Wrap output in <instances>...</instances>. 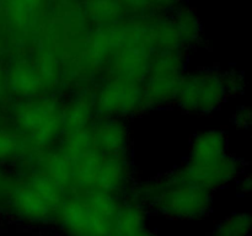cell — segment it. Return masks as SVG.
<instances>
[{"instance_id":"obj_1","label":"cell","mask_w":252,"mask_h":236,"mask_svg":"<svg viewBox=\"0 0 252 236\" xmlns=\"http://www.w3.org/2000/svg\"><path fill=\"white\" fill-rule=\"evenodd\" d=\"M118 206L107 192L85 189L64 198L57 216L68 236H112Z\"/></svg>"},{"instance_id":"obj_2","label":"cell","mask_w":252,"mask_h":236,"mask_svg":"<svg viewBox=\"0 0 252 236\" xmlns=\"http://www.w3.org/2000/svg\"><path fill=\"white\" fill-rule=\"evenodd\" d=\"M63 187L47 175L34 176L14 187L10 206L15 214L29 220H47L57 216L64 202Z\"/></svg>"},{"instance_id":"obj_3","label":"cell","mask_w":252,"mask_h":236,"mask_svg":"<svg viewBox=\"0 0 252 236\" xmlns=\"http://www.w3.org/2000/svg\"><path fill=\"white\" fill-rule=\"evenodd\" d=\"M15 125L38 145L48 144L64 128L63 107L48 97L19 101L12 107Z\"/></svg>"},{"instance_id":"obj_4","label":"cell","mask_w":252,"mask_h":236,"mask_svg":"<svg viewBox=\"0 0 252 236\" xmlns=\"http://www.w3.org/2000/svg\"><path fill=\"white\" fill-rule=\"evenodd\" d=\"M153 203L162 214L171 218L192 219L202 216L209 206L207 189L189 181L182 175L170 177L164 187H155Z\"/></svg>"},{"instance_id":"obj_5","label":"cell","mask_w":252,"mask_h":236,"mask_svg":"<svg viewBox=\"0 0 252 236\" xmlns=\"http://www.w3.org/2000/svg\"><path fill=\"white\" fill-rule=\"evenodd\" d=\"M125 160L118 155L93 150L74 161L73 181L76 179L88 191H113L125 182Z\"/></svg>"},{"instance_id":"obj_6","label":"cell","mask_w":252,"mask_h":236,"mask_svg":"<svg viewBox=\"0 0 252 236\" xmlns=\"http://www.w3.org/2000/svg\"><path fill=\"white\" fill-rule=\"evenodd\" d=\"M225 85L213 73H197L184 79L179 88V100L182 108L191 112H209L224 100Z\"/></svg>"},{"instance_id":"obj_7","label":"cell","mask_w":252,"mask_h":236,"mask_svg":"<svg viewBox=\"0 0 252 236\" xmlns=\"http://www.w3.org/2000/svg\"><path fill=\"white\" fill-rule=\"evenodd\" d=\"M144 93L137 81L116 79L107 83L94 100V107L102 115H126L139 108Z\"/></svg>"},{"instance_id":"obj_8","label":"cell","mask_w":252,"mask_h":236,"mask_svg":"<svg viewBox=\"0 0 252 236\" xmlns=\"http://www.w3.org/2000/svg\"><path fill=\"white\" fill-rule=\"evenodd\" d=\"M236 172L238 165L235 160L223 155L207 161H189L181 175L208 191L209 188H217L228 183L235 177Z\"/></svg>"},{"instance_id":"obj_9","label":"cell","mask_w":252,"mask_h":236,"mask_svg":"<svg viewBox=\"0 0 252 236\" xmlns=\"http://www.w3.org/2000/svg\"><path fill=\"white\" fill-rule=\"evenodd\" d=\"M179 60L172 54L162 56L157 60L150 70V76L143 90L144 98L147 100L164 101L174 98L179 92L181 81L180 80Z\"/></svg>"},{"instance_id":"obj_10","label":"cell","mask_w":252,"mask_h":236,"mask_svg":"<svg viewBox=\"0 0 252 236\" xmlns=\"http://www.w3.org/2000/svg\"><path fill=\"white\" fill-rule=\"evenodd\" d=\"M51 76V70L46 69V65L37 68L36 65H29L26 63H19L10 69L6 80L9 81L10 88L15 93L24 96L37 95L43 91L47 85V80Z\"/></svg>"},{"instance_id":"obj_11","label":"cell","mask_w":252,"mask_h":236,"mask_svg":"<svg viewBox=\"0 0 252 236\" xmlns=\"http://www.w3.org/2000/svg\"><path fill=\"white\" fill-rule=\"evenodd\" d=\"M88 130L94 151L118 155L125 150L127 133L125 125L117 120H101Z\"/></svg>"},{"instance_id":"obj_12","label":"cell","mask_w":252,"mask_h":236,"mask_svg":"<svg viewBox=\"0 0 252 236\" xmlns=\"http://www.w3.org/2000/svg\"><path fill=\"white\" fill-rule=\"evenodd\" d=\"M225 138L218 130H208L197 135L191 148L189 161H207L225 155Z\"/></svg>"},{"instance_id":"obj_13","label":"cell","mask_w":252,"mask_h":236,"mask_svg":"<svg viewBox=\"0 0 252 236\" xmlns=\"http://www.w3.org/2000/svg\"><path fill=\"white\" fill-rule=\"evenodd\" d=\"M94 100L86 95L78 96L63 107L64 128L69 132L84 129L93 117Z\"/></svg>"},{"instance_id":"obj_14","label":"cell","mask_w":252,"mask_h":236,"mask_svg":"<svg viewBox=\"0 0 252 236\" xmlns=\"http://www.w3.org/2000/svg\"><path fill=\"white\" fill-rule=\"evenodd\" d=\"M250 230V216L236 214L221 221L212 236H248Z\"/></svg>"},{"instance_id":"obj_15","label":"cell","mask_w":252,"mask_h":236,"mask_svg":"<svg viewBox=\"0 0 252 236\" xmlns=\"http://www.w3.org/2000/svg\"><path fill=\"white\" fill-rule=\"evenodd\" d=\"M22 148L24 144L20 135L0 129V160L16 157L21 152Z\"/></svg>"},{"instance_id":"obj_16","label":"cell","mask_w":252,"mask_h":236,"mask_svg":"<svg viewBox=\"0 0 252 236\" xmlns=\"http://www.w3.org/2000/svg\"><path fill=\"white\" fill-rule=\"evenodd\" d=\"M5 187H6V177H5L4 174L0 171V192L4 191Z\"/></svg>"},{"instance_id":"obj_17","label":"cell","mask_w":252,"mask_h":236,"mask_svg":"<svg viewBox=\"0 0 252 236\" xmlns=\"http://www.w3.org/2000/svg\"><path fill=\"white\" fill-rule=\"evenodd\" d=\"M5 81H6V74L4 73V69H2L1 64H0V88H2Z\"/></svg>"}]
</instances>
